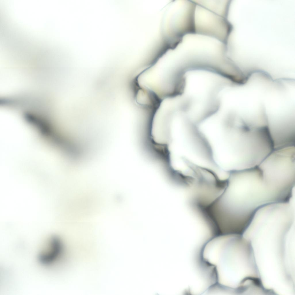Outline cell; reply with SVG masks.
Here are the masks:
<instances>
[{
  "label": "cell",
  "mask_w": 295,
  "mask_h": 295,
  "mask_svg": "<svg viewBox=\"0 0 295 295\" xmlns=\"http://www.w3.org/2000/svg\"><path fill=\"white\" fill-rule=\"evenodd\" d=\"M275 203L258 168L231 172L224 191L212 205L214 216L226 232H244L256 212Z\"/></svg>",
  "instance_id": "6da1fadb"
},
{
  "label": "cell",
  "mask_w": 295,
  "mask_h": 295,
  "mask_svg": "<svg viewBox=\"0 0 295 295\" xmlns=\"http://www.w3.org/2000/svg\"><path fill=\"white\" fill-rule=\"evenodd\" d=\"M295 148L273 149L257 166L270 191L279 201L291 195L295 183Z\"/></svg>",
  "instance_id": "7a4b0ae2"
},
{
  "label": "cell",
  "mask_w": 295,
  "mask_h": 295,
  "mask_svg": "<svg viewBox=\"0 0 295 295\" xmlns=\"http://www.w3.org/2000/svg\"><path fill=\"white\" fill-rule=\"evenodd\" d=\"M47 247L39 254L40 262L44 265H50L54 262L60 256L63 250L62 242L57 237H52Z\"/></svg>",
  "instance_id": "3957f363"
}]
</instances>
